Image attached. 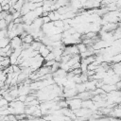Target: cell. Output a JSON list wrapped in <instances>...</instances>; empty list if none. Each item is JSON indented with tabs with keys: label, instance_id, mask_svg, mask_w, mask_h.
Segmentation results:
<instances>
[{
	"label": "cell",
	"instance_id": "9c48e42d",
	"mask_svg": "<svg viewBox=\"0 0 121 121\" xmlns=\"http://www.w3.org/2000/svg\"><path fill=\"white\" fill-rule=\"evenodd\" d=\"M42 18H43V24H48V23L51 22V20H50V18H49L48 16H43Z\"/></svg>",
	"mask_w": 121,
	"mask_h": 121
},
{
	"label": "cell",
	"instance_id": "5b68a950",
	"mask_svg": "<svg viewBox=\"0 0 121 121\" xmlns=\"http://www.w3.org/2000/svg\"><path fill=\"white\" fill-rule=\"evenodd\" d=\"M77 46H78V49L79 54H82V53L86 52L87 49H88V46H87L86 44H84L83 43H78Z\"/></svg>",
	"mask_w": 121,
	"mask_h": 121
},
{
	"label": "cell",
	"instance_id": "277c9868",
	"mask_svg": "<svg viewBox=\"0 0 121 121\" xmlns=\"http://www.w3.org/2000/svg\"><path fill=\"white\" fill-rule=\"evenodd\" d=\"M22 41H23V43H27V44H31L35 40H34V38H33V36L32 35H30V34H27V35H26L24 38H22Z\"/></svg>",
	"mask_w": 121,
	"mask_h": 121
},
{
	"label": "cell",
	"instance_id": "6da1fadb",
	"mask_svg": "<svg viewBox=\"0 0 121 121\" xmlns=\"http://www.w3.org/2000/svg\"><path fill=\"white\" fill-rule=\"evenodd\" d=\"M66 100H67V103H68V108L71 109L72 111H77V110L81 108L82 100L80 98L75 96L71 99H66Z\"/></svg>",
	"mask_w": 121,
	"mask_h": 121
},
{
	"label": "cell",
	"instance_id": "52a82bcc",
	"mask_svg": "<svg viewBox=\"0 0 121 121\" xmlns=\"http://www.w3.org/2000/svg\"><path fill=\"white\" fill-rule=\"evenodd\" d=\"M112 62H113L114 64H115V63H121V52L115 54V55L112 58Z\"/></svg>",
	"mask_w": 121,
	"mask_h": 121
},
{
	"label": "cell",
	"instance_id": "8992f818",
	"mask_svg": "<svg viewBox=\"0 0 121 121\" xmlns=\"http://www.w3.org/2000/svg\"><path fill=\"white\" fill-rule=\"evenodd\" d=\"M9 42H10V39H9V38H4V39L0 40V49L8 46L9 44Z\"/></svg>",
	"mask_w": 121,
	"mask_h": 121
},
{
	"label": "cell",
	"instance_id": "3957f363",
	"mask_svg": "<svg viewBox=\"0 0 121 121\" xmlns=\"http://www.w3.org/2000/svg\"><path fill=\"white\" fill-rule=\"evenodd\" d=\"M38 52H39V54H40L43 59H45V58L47 57V55H48L51 51L47 48V46H46V45H44V44L43 43V44L41 45V47H40V49H39V51H38Z\"/></svg>",
	"mask_w": 121,
	"mask_h": 121
},
{
	"label": "cell",
	"instance_id": "ba28073f",
	"mask_svg": "<svg viewBox=\"0 0 121 121\" xmlns=\"http://www.w3.org/2000/svg\"><path fill=\"white\" fill-rule=\"evenodd\" d=\"M44 60H45V61H49V60H55V56H54V54H53L52 52H50V53L47 55V57L44 59Z\"/></svg>",
	"mask_w": 121,
	"mask_h": 121
},
{
	"label": "cell",
	"instance_id": "7a4b0ae2",
	"mask_svg": "<svg viewBox=\"0 0 121 121\" xmlns=\"http://www.w3.org/2000/svg\"><path fill=\"white\" fill-rule=\"evenodd\" d=\"M9 45H10V47H11L13 50H15V49H17V48L22 47V45H23V41H22V39L20 38V36H16V37H14V38H12V39L10 40Z\"/></svg>",
	"mask_w": 121,
	"mask_h": 121
}]
</instances>
